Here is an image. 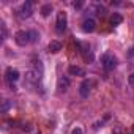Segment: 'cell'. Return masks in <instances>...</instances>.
<instances>
[{
	"label": "cell",
	"mask_w": 134,
	"mask_h": 134,
	"mask_svg": "<svg viewBox=\"0 0 134 134\" xmlns=\"http://www.w3.org/2000/svg\"><path fill=\"white\" fill-rule=\"evenodd\" d=\"M101 62H103V66H104L107 71L114 70L115 66H117V58H115L112 54H104V55L101 57Z\"/></svg>",
	"instance_id": "6da1fadb"
},
{
	"label": "cell",
	"mask_w": 134,
	"mask_h": 134,
	"mask_svg": "<svg viewBox=\"0 0 134 134\" xmlns=\"http://www.w3.org/2000/svg\"><path fill=\"white\" fill-rule=\"evenodd\" d=\"M14 41H16V44H19V46H25V44L32 43V41H30V33H29V32H24V30H19V32H16V35H14Z\"/></svg>",
	"instance_id": "7a4b0ae2"
},
{
	"label": "cell",
	"mask_w": 134,
	"mask_h": 134,
	"mask_svg": "<svg viewBox=\"0 0 134 134\" xmlns=\"http://www.w3.org/2000/svg\"><path fill=\"white\" fill-rule=\"evenodd\" d=\"M66 22H68V19H66V13L60 11V13L57 14V22H55V29H57L58 33L65 32V29H66Z\"/></svg>",
	"instance_id": "3957f363"
},
{
	"label": "cell",
	"mask_w": 134,
	"mask_h": 134,
	"mask_svg": "<svg viewBox=\"0 0 134 134\" xmlns=\"http://www.w3.org/2000/svg\"><path fill=\"white\" fill-rule=\"evenodd\" d=\"M32 11H33L32 2H25V3L21 7V10H19V14H21V18H29V16L32 14Z\"/></svg>",
	"instance_id": "277c9868"
},
{
	"label": "cell",
	"mask_w": 134,
	"mask_h": 134,
	"mask_svg": "<svg viewBox=\"0 0 134 134\" xmlns=\"http://www.w3.org/2000/svg\"><path fill=\"white\" fill-rule=\"evenodd\" d=\"M92 85H93V82L92 81H84L82 84H81V96H84V98H87L88 96V93H90V90H92Z\"/></svg>",
	"instance_id": "5b68a950"
},
{
	"label": "cell",
	"mask_w": 134,
	"mask_h": 134,
	"mask_svg": "<svg viewBox=\"0 0 134 134\" xmlns=\"http://www.w3.org/2000/svg\"><path fill=\"white\" fill-rule=\"evenodd\" d=\"M95 29H96V22H95L93 19H85V21L82 22V30H84V32L92 33Z\"/></svg>",
	"instance_id": "8992f818"
},
{
	"label": "cell",
	"mask_w": 134,
	"mask_h": 134,
	"mask_svg": "<svg viewBox=\"0 0 134 134\" xmlns=\"http://www.w3.org/2000/svg\"><path fill=\"white\" fill-rule=\"evenodd\" d=\"M19 79V71L18 70H13V68H8L7 70V81L10 82V84H13V82H16Z\"/></svg>",
	"instance_id": "52a82bcc"
},
{
	"label": "cell",
	"mask_w": 134,
	"mask_h": 134,
	"mask_svg": "<svg viewBox=\"0 0 134 134\" xmlns=\"http://www.w3.org/2000/svg\"><path fill=\"white\" fill-rule=\"evenodd\" d=\"M68 73L73 74V76H85V71L84 68H81V66H76V65H71L68 68Z\"/></svg>",
	"instance_id": "ba28073f"
},
{
	"label": "cell",
	"mask_w": 134,
	"mask_h": 134,
	"mask_svg": "<svg viewBox=\"0 0 134 134\" xmlns=\"http://www.w3.org/2000/svg\"><path fill=\"white\" fill-rule=\"evenodd\" d=\"M70 87V81L66 79V77H60L58 79V85H57V88H58V92H66V88Z\"/></svg>",
	"instance_id": "9c48e42d"
},
{
	"label": "cell",
	"mask_w": 134,
	"mask_h": 134,
	"mask_svg": "<svg viewBox=\"0 0 134 134\" xmlns=\"http://www.w3.org/2000/svg\"><path fill=\"white\" fill-rule=\"evenodd\" d=\"M60 49H62V44H60L58 41H51V43H49V51H51V52L57 54Z\"/></svg>",
	"instance_id": "30bf717a"
},
{
	"label": "cell",
	"mask_w": 134,
	"mask_h": 134,
	"mask_svg": "<svg viewBox=\"0 0 134 134\" xmlns=\"http://www.w3.org/2000/svg\"><path fill=\"white\" fill-rule=\"evenodd\" d=\"M51 11H52V5H49V3H47V5L41 7V14H43L44 18H46V16H49V14H51Z\"/></svg>",
	"instance_id": "8fae6325"
},
{
	"label": "cell",
	"mask_w": 134,
	"mask_h": 134,
	"mask_svg": "<svg viewBox=\"0 0 134 134\" xmlns=\"http://www.w3.org/2000/svg\"><path fill=\"white\" fill-rule=\"evenodd\" d=\"M121 21H123V19H121V16H120V14H117V13H115V14L110 18V22H112V25H118Z\"/></svg>",
	"instance_id": "7c38bea8"
},
{
	"label": "cell",
	"mask_w": 134,
	"mask_h": 134,
	"mask_svg": "<svg viewBox=\"0 0 134 134\" xmlns=\"http://www.w3.org/2000/svg\"><path fill=\"white\" fill-rule=\"evenodd\" d=\"M29 33H30V41H32V43H35V41H38V40H40V35H38L35 30H30Z\"/></svg>",
	"instance_id": "4fadbf2b"
},
{
	"label": "cell",
	"mask_w": 134,
	"mask_h": 134,
	"mask_svg": "<svg viewBox=\"0 0 134 134\" xmlns=\"http://www.w3.org/2000/svg\"><path fill=\"white\" fill-rule=\"evenodd\" d=\"M10 106H11V103L5 99V101H3V104H2V112H7V110L10 109Z\"/></svg>",
	"instance_id": "5bb4252c"
},
{
	"label": "cell",
	"mask_w": 134,
	"mask_h": 134,
	"mask_svg": "<svg viewBox=\"0 0 134 134\" xmlns=\"http://www.w3.org/2000/svg\"><path fill=\"white\" fill-rule=\"evenodd\" d=\"M71 134H84V132H82V129H81V128H74Z\"/></svg>",
	"instance_id": "9a60e30c"
},
{
	"label": "cell",
	"mask_w": 134,
	"mask_h": 134,
	"mask_svg": "<svg viewBox=\"0 0 134 134\" xmlns=\"http://www.w3.org/2000/svg\"><path fill=\"white\" fill-rule=\"evenodd\" d=\"M128 81H129V84H132V85H134V73H132V74L128 77Z\"/></svg>",
	"instance_id": "2e32d148"
}]
</instances>
